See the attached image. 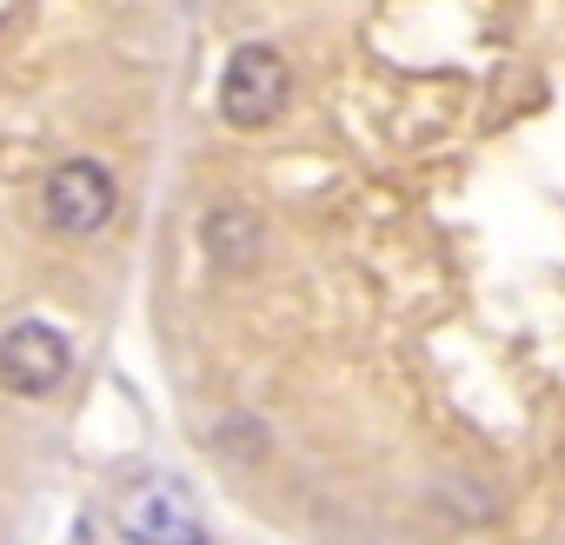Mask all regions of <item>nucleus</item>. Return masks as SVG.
Segmentation results:
<instances>
[{"label": "nucleus", "mask_w": 565, "mask_h": 545, "mask_svg": "<svg viewBox=\"0 0 565 545\" xmlns=\"http://www.w3.org/2000/svg\"><path fill=\"white\" fill-rule=\"evenodd\" d=\"M67 373H74V346H67L61 327H47V320H21V327L0 333V386H8V393H21V399H47V393L67 386Z\"/></svg>", "instance_id": "7ed1b4c3"}, {"label": "nucleus", "mask_w": 565, "mask_h": 545, "mask_svg": "<svg viewBox=\"0 0 565 545\" xmlns=\"http://www.w3.org/2000/svg\"><path fill=\"white\" fill-rule=\"evenodd\" d=\"M114 519H120L127 545H193V538H206L193 499H186L173 479H147V485H134V492L120 499Z\"/></svg>", "instance_id": "20e7f679"}, {"label": "nucleus", "mask_w": 565, "mask_h": 545, "mask_svg": "<svg viewBox=\"0 0 565 545\" xmlns=\"http://www.w3.org/2000/svg\"><path fill=\"white\" fill-rule=\"evenodd\" d=\"M287 100H294V67H287V54L266 47V41L233 47L226 74H220V120H226V127L259 133V127H273L279 114H287Z\"/></svg>", "instance_id": "f257e3e1"}, {"label": "nucleus", "mask_w": 565, "mask_h": 545, "mask_svg": "<svg viewBox=\"0 0 565 545\" xmlns=\"http://www.w3.org/2000/svg\"><path fill=\"white\" fill-rule=\"evenodd\" d=\"M41 206H47V226L67 233V239H94L107 233V220L120 213V186L100 160H61L41 186Z\"/></svg>", "instance_id": "f03ea898"}, {"label": "nucleus", "mask_w": 565, "mask_h": 545, "mask_svg": "<svg viewBox=\"0 0 565 545\" xmlns=\"http://www.w3.org/2000/svg\"><path fill=\"white\" fill-rule=\"evenodd\" d=\"M200 246H206V259H213L220 272H253L266 233H259V220H253L246 206H213V213L200 220Z\"/></svg>", "instance_id": "39448f33"}]
</instances>
